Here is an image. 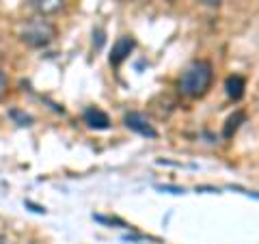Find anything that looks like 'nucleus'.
Returning a JSON list of instances; mask_svg holds the SVG:
<instances>
[{
    "label": "nucleus",
    "instance_id": "14",
    "mask_svg": "<svg viewBox=\"0 0 259 244\" xmlns=\"http://www.w3.org/2000/svg\"><path fill=\"white\" fill-rule=\"evenodd\" d=\"M203 5H207V7H221L223 5V0H201Z\"/></svg>",
    "mask_w": 259,
    "mask_h": 244
},
{
    "label": "nucleus",
    "instance_id": "1",
    "mask_svg": "<svg viewBox=\"0 0 259 244\" xmlns=\"http://www.w3.org/2000/svg\"><path fill=\"white\" fill-rule=\"evenodd\" d=\"M212 80H214L212 63L203 61V59L192 61L180 76V91H182V95L197 100V97H203L209 91Z\"/></svg>",
    "mask_w": 259,
    "mask_h": 244
},
{
    "label": "nucleus",
    "instance_id": "2",
    "mask_svg": "<svg viewBox=\"0 0 259 244\" xmlns=\"http://www.w3.org/2000/svg\"><path fill=\"white\" fill-rule=\"evenodd\" d=\"M54 37H56V28L48 20H30L20 30V39L30 48H44Z\"/></svg>",
    "mask_w": 259,
    "mask_h": 244
},
{
    "label": "nucleus",
    "instance_id": "7",
    "mask_svg": "<svg viewBox=\"0 0 259 244\" xmlns=\"http://www.w3.org/2000/svg\"><path fill=\"white\" fill-rule=\"evenodd\" d=\"M246 121V115H244V110H236L233 115H229V119L225 121V128H223V136L225 138H231L233 134L240 130V126Z\"/></svg>",
    "mask_w": 259,
    "mask_h": 244
},
{
    "label": "nucleus",
    "instance_id": "13",
    "mask_svg": "<svg viewBox=\"0 0 259 244\" xmlns=\"http://www.w3.org/2000/svg\"><path fill=\"white\" fill-rule=\"evenodd\" d=\"M5 91H7V76L0 71V97L5 95Z\"/></svg>",
    "mask_w": 259,
    "mask_h": 244
},
{
    "label": "nucleus",
    "instance_id": "12",
    "mask_svg": "<svg viewBox=\"0 0 259 244\" xmlns=\"http://www.w3.org/2000/svg\"><path fill=\"white\" fill-rule=\"evenodd\" d=\"M158 190H168L173 194H182L184 192V188H177V186H158Z\"/></svg>",
    "mask_w": 259,
    "mask_h": 244
},
{
    "label": "nucleus",
    "instance_id": "11",
    "mask_svg": "<svg viewBox=\"0 0 259 244\" xmlns=\"http://www.w3.org/2000/svg\"><path fill=\"white\" fill-rule=\"evenodd\" d=\"M102 46H104V30L102 28H95L93 30V48H95V50H100Z\"/></svg>",
    "mask_w": 259,
    "mask_h": 244
},
{
    "label": "nucleus",
    "instance_id": "3",
    "mask_svg": "<svg viewBox=\"0 0 259 244\" xmlns=\"http://www.w3.org/2000/svg\"><path fill=\"white\" fill-rule=\"evenodd\" d=\"M123 124H125V128H130V130H132V132L141 134V136H147V138H156V136H158L156 128H153V126L149 124V119L145 117L143 112H136V110H132V112H125Z\"/></svg>",
    "mask_w": 259,
    "mask_h": 244
},
{
    "label": "nucleus",
    "instance_id": "8",
    "mask_svg": "<svg viewBox=\"0 0 259 244\" xmlns=\"http://www.w3.org/2000/svg\"><path fill=\"white\" fill-rule=\"evenodd\" d=\"M65 7V0H35V9L41 15H54Z\"/></svg>",
    "mask_w": 259,
    "mask_h": 244
},
{
    "label": "nucleus",
    "instance_id": "6",
    "mask_svg": "<svg viewBox=\"0 0 259 244\" xmlns=\"http://www.w3.org/2000/svg\"><path fill=\"white\" fill-rule=\"evenodd\" d=\"M244 89H246V80L242 78V76H238V74H233V76H229V78L225 80V91H227V95H229L233 102H240L242 100V95H244Z\"/></svg>",
    "mask_w": 259,
    "mask_h": 244
},
{
    "label": "nucleus",
    "instance_id": "4",
    "mask_svg": "<svg viewBox=\"0 0 259 244\" xmlns=\"http://www.w3.org/2000/svg\"><path fill=\"white\" fill-rule=\"evenodd\" d=\"M134 46H136V42L132 37H127V35L117 39V44L112 46V52H110V65H121L130 56V52L134 50Z\"/></svg>",
    "mask_w": 259,
    "mask_h": 244
},
{
    "label": "nucleus",
    "instance_id": "9",
    "mask_svg": "<svg viewBox=\"0 0 259 244\" xmlns=\"http://www.w3.org/2000/svg\"><path fill=\"white\" fill-rule=\"evenodd\" d=\"M9 117L15 121L18 126H30V115H26V112H22V110H18V108H11L9 110Z\"/></svg>",
    "mask_w": 259,
    "mask_h": 244
},
{
    "label": "nucleus",
    "instance_id": "17",
    "mask_svg": "<svg viewBox=\"0 0 259 244\" xmlns=\"http://www.w3.org/2000/svg\"><path fill=\"white\" fill-rule=\"evenodd\" d=\"M166 3H175V0H166Z\"/></svg>",
    "mask_w": 259,
    "mask_h": 244
},
{
    "label": "nucleus",
    "instance_id": "15",
    "mask_svg": "<svg viewBox=\"0 0 259 244\" xmlns=\"http://www.w3.org/2000/svg\"><path fill=\"white\" fill-rule=\"evenodd\" d=\"M121 3H134V0H121Z\"/></svg>",
    "mask_w": 259,
    "mask_h": 244
},
{
    "label": "nucleus",
    "instance_id": "16",
    "mask_svg": "<svg viewBox=\"0 0 259 244\" xmlns=\"http://www.w3.org/2000/svg\"><path fill=\"white\" fill-rule=\"evenodd\" d=\"M0 244H3V235H0Z\"/></svg>",
    "mask_w": 259,
    "mask_h": 244
},
{
    "label": "nucleus",
    "instance_id": "5",
    "mask_svg": "<svg viewBox=\"0 0 259 244\" xmlns=\"http://www.w3.org/2000/svg\"><path fill=\"white\" fill-rule=\"evenodd\" d=\"M84 124L91 130H108L110 117L100 108H89V110H84Z\"/></svg>",
    "mask_w": 259,
    "mask_h": 244
},
{
    "label": "nucleus",
    "instance_id": "10",
    "mask_svg": "<svg viewBox=\"0 0 259 244\" xmlns=\"http://www.w3.org/2000/svg\"><path fill=\"white\" fill-rule=\"evenodd\" d=\"M93 221L97 223H104V225H119V227H127L121 218H115V216H102V214H93Z\"/></svg>",
    "mask_w": 259,
    "mask_h": 244
}]
</instances>
